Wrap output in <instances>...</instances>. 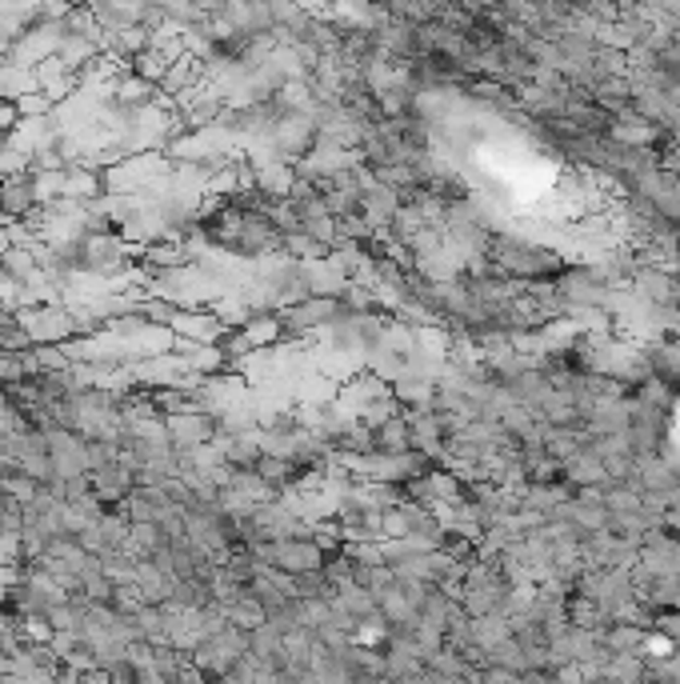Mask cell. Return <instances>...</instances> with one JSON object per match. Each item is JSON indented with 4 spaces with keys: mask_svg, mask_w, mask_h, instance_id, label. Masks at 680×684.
<instances>
[{
    "mask_svg": "<svg viewBox=\"0 0 680 684\" xmlns=\"http://www.w3.org/2000/svg\"><path fill=\"white\" fill-rule=\"evenodd\" d=\"M164 433H169V445L176 452H197V448L217 440V416L197 409L181 412V416H164Z\"/></svg>",
    "mask_w": 680,
    "mask_h": 684,
    "instance_id": "obj_3",
    "label": "cell"
},
{
    "mask_svg": "<svg viewBox=\"0 0 680 684\" xmlns=\"http://www.w3.org/2000/svg\"><path fill=\"white\" fill-rule=\"evenodd\" d=\"M16 316H21V328H25L33 349H64L69 340L81 336V328H76V312L69 309V304H61V300L25 309V312H16Z\"/></svg>",
    "mask_w": 680,
    "mask_h": 684,
    "instance_id": "obj_1",
    "label": "cell"
},
{
    "mask_svg": "<svg viewBox=\"0 0 680 684\" xmlns=\"http://www.w3.org/2000/svg\"><path fill=\"white\" fill-rule=\"evenodd\" d=\"M88 485H92V497H97L104 509H124L128 497L140 488L136 485V473L124 461L109 464V469H97V473H88Z\"/></svg>",
    "mask_w": 680,
    "mask_h": 684,
    "instance_id": "obj_5",
    "label": "cell"
},
{
    "mask_svg": "<svg viewBox=\"0 0 680 684\" xmlns=\"http://www.w3.org/2000/svg\"><path fill=\"white\" fill-rule=\"evenodd\" d=\"M173 336L176 340H188V345H212V349H221L228 328H224V321L212 309H181L173 321Z\"/></svg>",
    "mask_w": 680,
    "mask_h": 684,
    "instance_id": "obj_4",
    "label": "cell"
},
{
    "mask_svg": "<svg viewBox=\"0 0 680 684\" xmlns=\"http://www.w3.org/2000/svg\"><path fill=\"white\" fill-rule=\"evenodd\" d=\"M324 552L312 536H293V540H272V564L269 569H276V573L285 576H305V573H317V569H324Z\"/></svg>",
    "mask_w": 680,
    "mask_h": 684,
    "instance_id": "obj_2",
    "label": "cell"
},
{
    "mask_svg": "<svg viewBox=\"0 0 680 684\" xmlns=\"http://www.w3.org/2000/svg\"><path fill=\"white\" fill-rule=\"evenodd\" d=\"M40 200H37V185H33V173L21 176H4L0 181V216L9 224H25L28 216H37Z\"/></svg>",
    "mask_w": 680,
    "mask_h": 684,
    "instance_id": "obj_6",
    "label": "cell"
}]
</instances>
